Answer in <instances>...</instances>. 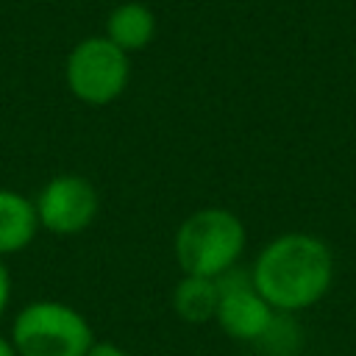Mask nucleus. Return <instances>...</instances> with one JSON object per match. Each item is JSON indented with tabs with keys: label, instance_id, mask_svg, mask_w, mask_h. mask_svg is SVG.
Wrapping results in <instances>:
<instances>
[{
	"label": "nucleus",
	"instance_id": "f257e3e1",
	"mask_svg": "<svg viewBox=\"0 0 356 356\" xmlns=\"http://www.w3.org/2000/svg\"><path fill=\"white\" fill-rule=\"evenodd\" d=\"M250 281L275 312H300L328 295L334 256L328 245L312 234H281L259 250Z\"/></svg>",
	"mask_w": 356,
	"mask_h": 356
},
{
	"label": "nucleus",
	"instance_id": "f03ea898",
	"mask_svg": "<svg viewBox=\"0 0 356 356\" xmlns=\"http://www.w3.org/2000/svg\"><path fill=\"white\" fill-rule=\"evenodd\" d=\"M245 242V222L234 211L222 206H206L192 211L178 225L172 250L184 275L220 278L236 267Z\"/></svg>",
	"mask_w": 356,
	"mask_h": 356
},
{
	"label": "nucleus",
	"instance_id": "7ed1b4c3",
	"mask_svg": "<svg viewBox=\"0 0 356 356\" xmlns=\"http://www.w3.org/2000/svg\"><path fill=\"white\" fill-rule=\"evenodd\" d=\"M11 342L19 356H86L95 345L89 320L61 300H33L17 312Z\"/></svg>",
	"mask_w": 356,
	"mask_h": 356
},
{
	"label": "nucleus",
	"instance_id": "20e7f679",
	"mask_svg": "<svg viewBox=\"0 0 356 356\" xmlns=\"http://www.w3.org/2000/svg\"><path fill=\"white\" fill-rule=\"evenodd\" d=\"M67 86L70 92L89 106H106L117 100L131 78L128 53L120 50L106 36H89L72 47L67 56Z\"/></svg>",
	"mask_w": 356,
	"mask_h": 356
},
{
	"label": "nucleus",
	"instance_id": "39448f33",
	"mask_svg": "<svg viewBox=\"0 0 356 356\" xmlns=\"http://www.w3.org/2000/svg\"><path fill=\"white\" fill-rule=\"evenodd\" d=\"M39 228L56 236H72L86 231L97 217V189L75 172L53 175L33 200Z\"/></svg>",
	"mask_w": 356,
	"mask_h": 356
},
{
	"label": "nucleus",
	"instance_id": "423d86ee",
	"mask_svg": "<svg viewBox=\"0 0 356 356\" xmlns=\"http://www.w3.org/2000/svg\"><path fill=\"white\" fill-rule=\"evenodd\" d=\"M220 303H217V325L239 342H256L275 325V309L256 292L250 275H225L217 278Z\"/></svg>",
	"mask_w": 356,
	"mask_h": 356
},
{
	"label": "nucleus",
	"instance_id": "0eeeda50",
	"mask_svg": "<svg viewBox=\"0 0 356 356\" xmlns=\"http://www.w3.org/2000/svg\"><path fill=\"white\" fill-rule=\"evenodd\" d=\"M39 231L33 200L0 186V259L25 250Z\"/></svg>",
	"mask_w": 356,
	"mask_h": 356
},
{
	"label": "nucleus",
	"instance_id": "6e6552de",
	"mask_svg": "<svg viewBox=\"0 0 356 356\" xmlns=\"http://www.w3.org/2000/svg\"><path fill=\"white\" fill-rule=\"evenodd\" d=\"M153 36H156V17L145 3H122L106 19V39H111L125 53H136L147 47Z\"/></svg>",
	"mask_w": 356,
	"mask_h": 356
},
{
	"label": "nucleus",
	"instance_id": "1a4fd4ad",
	"mask_svg": "<svg viewBox=\"0 0 356 356\" xmlns=\"http://www.w3.org/2000/svg\"><path fill=\"white\" fill-rule=\"evenodd\" d=\"M220 303V286L217 278H200V275H184L172 289V309L186 323H206L214 320Z\"/></svg>",
	"mask_w": 356,
	"mask_h": 356
},
{
	"label": "nucleus",
	"instance_id": "9d476101",
	"mask_svg": "<svg viewBox=\"0 0 356 356\" xmlns=\"http://www.w3.org/2000/svg\"><path fill=\"white\" fill-rule=\"evenodd\" d=\"M8 300H11V275H8V270L0 259V317L8 309Z\"/></svg>",
	"mask_w": 356,
	"mask_h": 356
},
{
	"label": "nucleus",
	"instance_id": "9b49d317",
	"mask_svg": "<svg viewBox=\"0 0 356 356\" xmlns=\"http://www.w3.org/2000/svg\"><path fill=\"white\" fill-rule=\"evenodd\" d=\"M86 356H128V353L120 345H114V342H95L86 350Z\"/></svg>",
	"mask_w": 356,
	"mask_h": 356
},
{
	"label": "nucleus",
	"instance_id": "f8f14e48",
	"mask_svg": "<svg viewBox=\"0 0 356 356\" xmlns=\"http://www.w3.org/2000/svg\"><path fill=\"white\" fill-rule=\"evenodd\" d=\"M0 356H19L17 348H14V342L6 339V337H0Z\"/></svg>",
	"mask_w": 356,
	"mask_h": 356
}]
</instances>
